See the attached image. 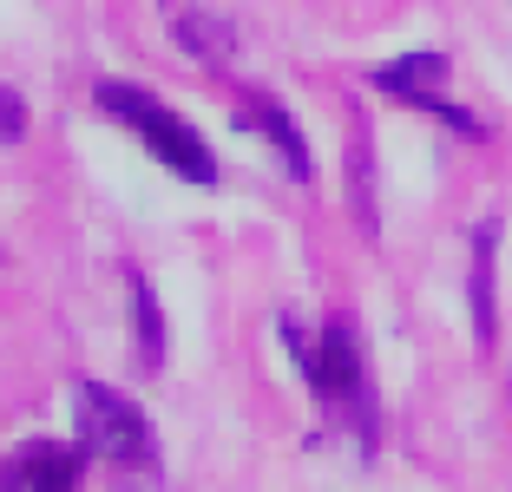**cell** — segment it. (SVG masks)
Segmentation results:
<instances>
[{
	"instance_id": "cell-1",
	"label": "cell",
	"mask_w": 512,
	"mask_h": 492,
	"mask_svg": "<svg viewBox=\"0 0 512 492\" xmlns=\"http://www.w3.org/2000/svg\"><path fill=\"white\" fill-rule=\"evenodd\" d=\"M276 328H283L289 361L302 368V381L316 388V401L329 407L335 420H348L362 440H375V394H368V374H362V335H355V322H348V315H329L316 335H302L283 315Z\"/></svg>"
},
{
	"instance_id": "cell-2",
	"label": "cell",
	"mask_w": 512,
	"mask_h": 492,
	"mask_svg": "<svg viewBox=\"0 0 512 492\" xmlns=\"http://www.w3.org/2000/svg\"><path fill=\"white\" fill-rule=\"evenodd\" d=\"M92 105H99L106 119L132 125L138 145H145L151 158L165 164V171H178L184 184H217V158H211V145H204V138H197L165 99H151L145 86H132V79H99V86H92Z\"/></svg>"
},
{
	"instance_id": "cell-3",
	"label": "cell",
	"mask_w": 512,
	"mask_h": 492,
	"mask_svg": "<svg viewBox=\"0 0 512 492\" xmlns=\"http://www.w3.org/2000/svg\"><path fill=\"white\" fill-rule=\"evenodd\" d=\"M73 427H79V447H86L92 460L119 466V473H151V460H158L138 401H125V394L106 388V381H86V388H79Z\"/></svg>"
},
{
	"instance_id": "cell-4",
	"label": "cell",
	"mask_w": 512,
	"mask_h": 492,
	"mask_svg": "<svg viewBox=\"0 0 512 492\" xmlns=\"http://www.w3.org/2000/svg\"><path fill=\"white\" fill-rule=\"evenodd\" d=\"M368 86L388 92V99H401V105L434 112V119L447 125V132H460V138H486V119H473L467 105H453L447 92H440V86H447V53H401V60L375 66Z\"/></svg>"
},
{
	"instance_id": "cell-5",
	"label": "cell",
	"mask_w": 512,
	"mask_h": 492,
	"mask_svg": "<svg viewBox=\"0 0 512 492\" xmlns=\"http://www.w3.org/2000/svg\"><path fill=\"white\" fill-rule=\"evenodd\" d=\"M86 447H66V440H20L0 466V492H79L86 479Z\"/></svg>"
},
{
	"instance_id": "cell-6",
	"label": "cell",
	"mask_w": 512,
	"mask_h": 492,
	"mask_svg": "<svg viewBox=\"0 0 512 492\" xmlns=\"http://www.w3.org/2000/svg\"><path fill=\"white\" fill-rule=\"evenodd\" d=\"M473 263H467V309H473V342L493 348L499 335V309H493V256H499V224L486 217L480 230H473Z\"/></svg>"
},
{
	"instance_id": "cell-7",
	"label": "cell",
	"mask_w": 512,
	"mask_h": 492,
	"mask_svg": "<svg viewBox=\"0 0 512 492\" xmlns=\"http://www.w3.org/2000/svg\"><path fill=\"white\" fill-rule=\"evenodd\" d=\"M237 119H243V125H256V132H263L276 151H283V164H289V178H296V184H309V178H316V164H309V145H302L296 119H289V112L270 99V92H250V99L237 105Z\"/></svg>"
},
{
	"instance_id": "cell-8",
	"label": "cell",
	"mask_w": 512,
	"mask_h": 492,
	"mask_svg": "<svg viewBox=\"0 0 512 492\" xmlns=\"http://www.w3.org/2000/svg\"><path fill=\"white\" fill-rule=\"evenodd\" d=\"M171 33H178V46L191 53V60H204V66H224L230 53H237L230 20H217L211 7H191V0H171Z\"/></svg>"
},
{
	"instance_id": "cell-9",
	"label": "cell",
	"mask_w": 512,
	"mask_h": 492,
	"mask_svg": "<svg viewBox=\"0 0 512 492\" xmlns=\"http://www.w3.org/2000/svg\"><path fill=\"white\" fill-rule=\"evenodd\" d=\"M125 283H132V335H138V368H158L165 361V315H158V296H151V283L138 276V269H125Z\"/></svg>"
},
{
	"instance_id": "cell-10",
	"label": "cell",
	"mask_w": 512,
	"mask_h": 492,
	"mask_svg": "<svg viewBox=\"0 0 512 492\" xmlns=\"http://www.w3.org/2000/svg\"><path fill=\"white\" fill-rule=\"evenodd\" d=\"M0 138H7V145L27 138V99H20L14 86H0Z\"/></svg>"
}]
</instances>
